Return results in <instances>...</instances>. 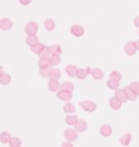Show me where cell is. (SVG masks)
<instances>
[{"label": "cell", "mask_w": 139, "mask_h": 147, "mask_svg": "<svg viewBox=\"0 0 139 147\" xmlns=\"http://www.w3.org/2000/svg\"><path fill=\"white\" fill-rule=\"evenodd\" d=\"M47 47V45H44L43 42H37L36 45H33V47H30V51H32L33 53H36V55H38V53L43 51L44 48Z\"/></svg>", "instance_id": "d4e9b609"}, {"label": "cell", "mask_w": 139, "mask_h": 147, "mask_svg": "<svg viewBox=\"0 0 139 147\" xmlns=\"http://www.w3.org/2000/svg\"><path fill=\"white\" fill-rule=\"evenodd\" d=\"M128 87L132 90V91H134L136 95H139V82H131Z\"/></svg>", "instance_id": "836d02e7"}, {"label": "cell", "mask_w": 139, "mask_h": 147, "mask_svg": "<svg viewBox=\"0 0 139 147\" xmlns=\"http://www.w3.org/2000/svg\"><path fill=\"white\" fill-rule=\"evenodd\" d=\"M78 120H79V119L76 117V115H67V116H65V119H64L65 124H68V125H71V127L75 125Z\"/></svg>", "instance_id": "44dd1931"}, {"label": "cell", "mask_w": 139, "mask_h": 147, "mask_svg": "<svg viewBox=\"0 0 139 147\" xmlns=\"http://www.w3.org/2000/svg\"><path fill=\"white\" fill-rule=\"evenodd\" d=\"M10 83H11V75L10 74L3 72L1 75H0V84L5 86V84H10Z\"/></svg>", "instance_id": "cb8c5ba5"}, {"label": "cell", "mask_w": 139, "mask_h": 147, "mask_svg": "<svg viewBox=\"0 0 139 147\" xmlns=\"http://www.w3.org/2000/svg\"><path fill=\"white\" fill-rule=\"evenodd\" d=\"M49 60V65L51 67H56V65H59L60 61H61V57L60 56H57V55H51L48 57Z\"/></svg>", "instance_id": "2e32d148"}, {"label": "cell", "mask_w": 139, "mask_h": 147, "mask_svg": "<svg viewBox=\"0 0 139 147\" xmlns=\"http://www.w3.org/2000/svg\"><path fill=\"white\" fill-rule=\"evenodd\" d=\"M12 26H14V22L11 21V19H8V18H1L0 19V30L7 32V30L12 29Z\"/></svg>", "instance_id": "8992f818"}, {"label": "cell", "mask_w": 139, "mask_h": 147, "mask_svg": "<svg viewBox=\"0 0 139 147\" xmlns=\"http://www.w3.org/2000/svg\"><path fill=\"white\" fill-rule=\"evenodd\" d=\"M119 83L120 82H117V80H115V79H108V82H107V86L109 87L111 90H117L119 89Z\"/></svg>", "instance_id": "f546056e"}, {"label": "cell", "mask_w": 139, "mask_h": 147, "mask_svg": "<svg viewBox=\"0 0 139 147\" xmlns=\"http://www.w3.org/2000/svg\"><path fill=\"white\" fill-rule=\"evenodd\" d=\"M44 27L48 32H52V30H55V27H56V23H55V21L52 18H48V19H45V22H44Z\"/></svg>", "instance_id": "ffe728a7"}, {"label": "cell", "mask_w": 139, "mask_h": 147, "mask_svg": "<svg viewBox=\"0 0 139 147\" xmlns=\"http://www.w3.org/2000/svg\"><path fill=\"white\" fill-rule=\"evenodd\" d=\"M90 71H91V67L78 68V69H76V75H75V76H76L78 79H80V80H82V79H86V76L90 74Z\"/></svg>", "instance_id": "9c48e42d"}, {"label": "cell", "mask_w": 139, "mask_h": 147, "mask_svg": "<svg viewBox=\"0 0 139 147\" xmlns=\"http://www.w3.org/2000/svg\"><path fill=\"white\" fill-rule=\"evenodd\" d=\"M79 106L83 110H85V112H89V113H91V112H94V110L97 109L96 102H94V101H90V100L80 101V102H79Z\"/></svg>", "instance_id": "6da1fadb"}, {"label": "cell", "mask_w": 139, "mask_h": 147, "mask_svg": "<svg viewBox=\"0 0 139 147\" xmlns=\"http://www.w3.org/2000/svg\"><path fill=\"white\" fill-rule=\"evenodd\" d=\"M134 25L136 27H139V16H135V19H134Z\"/></svg>", "instance_id": "74e56055"}, {"label": "cell", "mask_w": 139, "mask_h": 147, "mask_svg": "<svg viewBox=\"0 0 139 147\" xmlns=\"http://www.w3.org/2000/svg\"><path fill=\"white\" fill-rule=\"evenodd\" d=\"M135 47H136V51H139V40L135 41Z\"/></svg>", "instance_id": "f35d334b"}, {"label": "cell", "mask_w": 139, "mask_h": 147, "mask_svg": "<svg viewBox=\"0 0 139 147\" xmlns=\"http://www.w3.org/2000/svg\"><path fill=\"white\" fill-rule=\"evenodd\" d=\"M51 69H52V67H44V68H40V75H41L43 78H48L49 74H51Z\"/></svg>", "instance_id": "d6a6232c"}, {"label": "cell", "mask_w": 139, "mask_h": 147, "mask_svg": "<svg viewBox=\"0 0 139 147\" xmlns=\"http://www.w3.org/2000/svg\"><path fill=\"white\" fill-rule=\"evenodd\" d=\"M109 78L115 79V80H117V82H120V80L123 79V75H121V72H119V71H112V72H111V75H109Z\"/></svg>", "instance_id": "4dcf8cb0"}, {"label": "cell", "mask_w": 139, "mask_h": 147, "mask_svg": "<svg viewBox=\"0 0 139 147\" xmlns=\"http://www.w3.org/2000/svg\"><path fill=\"white\" fill-rule=\"evenodd\" d=\"M48 49H49V52H51V55H57V56H60V55H61V52H63V49H61V47H60L59 44L49 45Z\"/></svg>", "instance_id": "9a60e30c"}, {"label": "cell", "mask_w": 139, "mask_h": 147, "mask_svg": "<svg viewBox=\"0 0 139 147\" xmlns=\"http://www.w3.org/2000/svg\"><path fill=\"white\" fill-rule=\"evenodd\" d=\"M115 98H117L121 104H123V102H126V101H128V100H127V95H126L124 89H120V87H119L117 90H115Z\"/></svg>", "instance_id": "30bf717a"}, {"label": "cell", "mask_w": 139, "mask_h": 147, "mask_svg": "<svg viewBox=\"0 0 139 147\" xmlns=\"http://www.w3.org/2000/svg\"><path fill=\"white\" fill-rule=\"evenodd\" d=\"M60 90L67 91V93H72L74 91V84L71 83V82H64V83L60 84Z\"/></svg>", "instance_id": "603a6c76"}, {"label": "cell", "mask_w": 139, "mask_h": 147, "mask_svg": "<svg viewBox=\"0 0 139 147\" xmlns=\"http://www.w3.org/2000/svg\"><path fill=\"white\" fill-rule=\"evenodd\" d=\"M64 139L65 142H75L78 139V132L75 131L74 128H67L64 131Z\"/></svg>", "instance_id": "3957f363"}, {"label": "cell", "mask_w": 139, "mask_h": 147, "mask_svg": "<svg viewBox=\"0 0 139 147\" xmlns=\"http://www.w3.org/2000/svg\"><path fill=\"white\" fill-rule=\"evenodd\" d=\"M48 90L52 93H57L60 90V83L59 80H49L48 82Z\"/></svg>", "instance_id": "7c38bea8"}, {"label": "cell", "mask_w": 139, "mask_h": 147, "mask_svg": "<svg viewBox=\"0 0 139 147\" xmlns=\"http://www.w3.org/2000/svg\"><path fill=\"white\" fill-rule=\"evenodd\" d=\"M10 139H11V135H10V132L8 131H3L1 134H0V142L1 143L7 144V143L10 142Z\"/></svg>", "instance_id": "83f0119b"}, {"label": "cell", "mask_w": 139, "mask_h": 147, "mask_svg": "<svg viewBox=\"0 0 139 147\" xmlns=\"http://www.w3.org/2000/svg\"><path fill=\"white\" fill-rule=\"evenodd\" d=\"M61 147H74V144L71 142H64L63 144H61Z\"/></svg>", "instance_id": "8d00e7d4"}, {"label": "cell", "mask_w": 139, "mask_h": 147, "mask_svg": "<svg viewBox=\"0 0 139 147\" xmlns=\"http://www.w3.org/2000/svg\"><path fill=\"white\" fill-rule=\"evenodd\" d=\"M8 144H10V147H21L22 146V140L16 136H11Z\"/></svg>", "instance_id": "4316f807"}, {"label": "cell", "mask_w": 139, "mask_h": 147, "mask_svg": "<svg viewBox=\"0 0 139 147\" xmlns=\"http://www.w3.org/2000/svg\"><path fill=\"white\" fill-rule=\"evenodd\" d=\"M121 105H123V104H121L117 98H115V97L109 98V106H111L113 110H119L120 108H121Z\"/></svg>", "instance_id": "d6986e66"}, {"label": "cell", "mask_w": 139, "mask_h": 147, "mask_svg": "<svg viewBox=\"0 0 139 147\" xmlns=\"http://www.w3.org/2000/svg\"><path fill=\"white\" fill-rule=\"evenodd\" d=\"M49 56H51V52H49L48 47H45L43 51H41V52L38 53V57H40V59H48Z\"/></svg>", "instance_id": "1f68e13d"}, {"label": "cell", "mask_w": 139, "mask_h": 147, "mask_svg": "<svg viewBox=\"0 0 139 147\" xmlns=\"http://www.w3.org/2000/svg\"><path fill=\"white\" fill-rule=\"evenodd\" d=\"M76 69H78L76 65H74V64H68V65L65 67V74L68 75L70 78H75V75H76Z\"/></svg>", "instance_id": "e0dca14e"}, {"label": "cell", "mask_w": 139, "mask_h": 147, "mask_svg": "<svg viewBox=\"0 0 139 147\" xmlns=\"http://www.w3.org/2000/svg\"><path fill=\"white\" fill-rule=\"evenodd\" d=\"M131 139H132L131 134H124L123 136L120 138V144H123V146H128L130 143H131Z\"/></svg>", "instance_id": "484cf974"}, {"label": "cell", "mask_w": 139, "mask_h": 147, "mask_svg": "<svg viewBox=\"0 0 139 147\" xmlns=\"http://www.w3.org/2000/svg\"><path fill=\"white\" fill-rule=\"evenodd\" d=\"M38 67H40V68H44V67H51V65H49V60L48 59H40V60H38Z\"/></svg>", "instance_id": "e575fe53"}, {"label": "cell", "mask_w": 139, "mask_h": 147, "mask_svg": "<svg viewBox=\"0 0 139 147\" xmlns=\"http://www.w3.org/2000/svg\"><path fill=\"white\" fill-rule=\"evenodd\" d=\"M19 3H21V5H29L32 4V0H18Z\"/></svg>", "instance_id": "d590c367"}, {"label": "cell", "mask_w": 139, "mask_h": 147, "mask_svg": "<svg viewBox=\"0 0 139 147\" xmlns=\"http://www.w3.org/2000/svg\"><path fill=\"white\" fill-rule=\"evenodd\" d=\"M63 110H64L67 115H75L76 108H75L74 104H71V102H65L64 106H63Z\"/></svg>", "instance_id": "5bb4252c"}, {"label": "cell", "mask_w": 139, "mask_h": 147, "mask_svg": "<svg viewBox=\"0 0 139 147\" xmlns=\"http://www.w3.org/2000/svg\"><path fill=\"white\" fill-rule=\"evenodd\" d=\"M70 32L75 37H82L85 34V27L82 26V25H72V26L70 27Z\"/></svg>", "instance_id": "277c9868"}, {"label": "cell", "mask_w": 139, "mask_h": 147, "mask_svg": "<svg viewBox=\"0 0 139 147\" xmlns=\"http://www.w3.org/2000/svg\"><path fill=\"white\" fill-rule=\"evenodd\" d=\"M124 52L128 56H134L136 53V47H135V41H128L124 45Z\"/></svg>", "instance_id": "5b68a950"}, {"label": "cell", "mask_w": 139, "mask_h": 147, "mask_svg": "<svg viewBox=\"0 0 139 147\" xmlns=\"http://www.w3.org/2000/svg\"><path fill=\"white\" fill-rule=\"evenodd\" d=\"M4 72V71H3V67H1V65H0V75H1V74Z\"/></svg>", "instance_id": "ab89813d"}, {"label": "cell", "mask_w": 139, "mask_h": 147, "mask_svg": "<svg viewBox=\"0 0 139 147\" xmlns=\"http://www.w3.org/2000/svg\"><path fill=\"white\" fill-rule=\"evenodd\" d=\"M74 127H75V128H74L75 131L78 132V134H80V132H85L86 129H87V127H89V125H87V121H86V120H80V119H79V120L76 121V124H75Z\"/></svg>", "instance_id": "ba28073f"}, {"label": "cell", "mask_w": 139, "mask_h": 147, "mask_svg": "<svg viewBox=\"0 0 139 147\" xmlns=\"http://www.w3.org/2000/svg\"><path fill=\"white\" fill-rule=\"evenodd\" d=\"M124 91H126V95H127V100H128V101H136L138 95L135 94V93L130 89L128 86H127V87H124Z\"/></svg>", "instance_id": "7402d4cb"}, {"label": "cell", "mask_w": 139, "mask_h": 147, "mask_svg": "<svg viewBox=\"0 0 139 147\" xmlns=\"http://www.w3.org/2000/svg\"><path fill=\"white\" fill-rule=\"evenodd\" d=\"M57 100L63 101V102H70V101L72 100V93H67V91H63V90H59L57 91Z\"/></svg>", "instance_id": "52a82bcc"}, {"label": "cell", "mask_w": 139, "mask_h": 147, "mask_svg": "<svg viewBox=\"0 0 139 147\" xmlns=\"http://www.w3.org/2000/svg\"><path fill=\"white\" fill-rule=\"evenodd\" d=\"M60 76H61V71L59 68H52L51 69V74H49L48 79L49 80H59Z\"/></svg>", "instance_id": "4fadbf2b"}, {"label": "cell", "mask_w": 139, "mask_h": 147, "mask_svg": "<svg viewBox=\"0 0 139 147\" xmlns=\"http://www.w3.org/2000/svg\"><path fill=\"white\" fill-rule=\"evenodd\" d=\"M100 134H101L102 136H111L112 135V127L111 125H108V124H104V125L100 127Z\"/></svg>", "instance_id": "8fae6325"}, {"label": "cell", "mask_w": 139, "mask_h": 147, "mask_svg": "<svg viewBox=\"0 0 139 147\" xmlns=\"http://www.w3.org/2000/svg\"><path fill=\"white\" fill-rule=\"evenodd\" d=\"M25 41H26V44L29 45V47H33V45H36L37 42H40L37 36H27Z\"/></svg>", "instance_id": "f1b7e54d"}, {"label": "cell", "mask_w": 139, "mask_h": 147, "mask_svg": "<svg viewBox=\"0 0 139 147\" xmlns=\"http://www.w3.org/2000/svg\"><path fill=\"white\" fill-rule=\"evenodd\" d=\"M90 74H91V76L96 79V80H100V79L104 78V71H102L101 68H91Z\"/></svg>", "instance_id": "ac0fdd59"}, {"label": "cell", "mask_w": 139, "mask_h": 147, "mask_svg": "<svg viewBox=\"0 0 139 147\" xmlns=\"http://www.w3.org/2000/svg\"><path fill=\"white\" fill-rule=\"evenodd\" d=\"M38 32V23L34 21H30L26 23V26H25V33H26L27 36H36Z\"/></svg>", "instance_id": "7a4b0ae2"}]
</instances>
